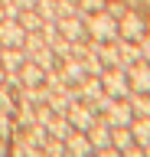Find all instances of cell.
Listing matches in <instances>:
<instances>
[{
    "label": "cell",
    "instance_id": "6da1fadb",
    "mask_svg": "<svg viewBox=\"0 0 150 157\" xmlns=\"http://www.w3.org/2000/svg\"><path fill=\"white\" fill-rule=\"evenodd\" d=\"M85 29H88V39H98V43H114L118 36V20L111 17L108 10H95L85 17Z\"/></svg>",
    "mask_w": 150,
    "mask_h": 157
},
{
    "label": "cell",
    "instance_id": "7a4b0ae2",
    "mask_svg": "<svg viewBox=\"0 0 150 157\" xmlns=\"http://www.w3.org/2000/svg\"><path fill=\"white\" fill-rule=\"evenodd\" d=\"M101 88H104L111 98H127L130 95V82H127L124 66H108L104 69V72H101Z\"/></svg>",
    "mask_w": 150,
    "mask_h": 157
},
{
    "label": "cell",
    "instance_id": "3957f363",
    "mask_svg": "<svg viewBox=\"0 0 150 157\" xmlns=\"http://www.w3.org/2000/svg\"><path fill=\"white\" fill-rule=\"evenodd\" d=\"M118 36H121V39H134V43H140V39L147 36V20L140 17L137 10L127 7V13L118 20Z\"/></svg>",
    "mask_w": 150,
    "mask_h": 157
},
{
    "label": "cell",
    "instance_id": "277c9868",
    "mask_svg": "<svg viewBox=\"0 0 150 157\" xmlns=\"http://www.w3.org/2000/svg\"><path fill=\"white\" fill-rule=\"evenodd\" d=\"M65 118H69V124L75 128V131H88L91 124H95V118H98V111L88 105V101H72L69 105V111H65Z\"/></svg>",
    "mask_w": 150,
    "mask_h": 157
},
{
    "label": "cell",
    "instance_id": "5b68a950",
    "mask_svg": "<svg viewBox=\"0 0 150 157\" xmlns=\"http://www.w3.org/2000/svg\"><path fill=\"white\" fill-rule=\"evenodd\" d=\"M127 72V82H130V92H150V59H137V62H130L124 66Z\"/></svg>",
    "mask_w": 150,
    "mask_h": 157
},
{
    "label": "cell",
    "instance_id": "8992f818",
    "mask_svg": "<svg viewBox=\"0 0 150 157\" xmlns=\"http://www.w3.org/2000/svg\"><path fill=\"white\" fill-rule=\"evenodd\" d=\"M56 26H59V33L69 39V43H75V39H88V29H85V17H82V13L59 17V20H56Z\"/></svg>",
    "mask_w": 150,
    "mask_h": 157
},
{
    "label": "cell",
    "instance_id": "52a82bcc",
    "mask_svg": "<svg viewBox=\"0 0 150 157\" xmlns=\"http://www.w3.org/2000/svg\"><path fill=\"white\" fill-rule=\"evenodd\" d=\"M101 118H104L111 128H118V124H130V121H134V111H130L127 98H114V101L101 111Z\"/></svg>",
    "mask_w": 150,
    "mask_h": 157
},
{
    "label": "cell",
    "instance_id": "ba28073f",
    "mask_svg": "<svg viewBox=\"0 0 150 157\" xmlns=\"http://www.w3.org/2000/svg\"><path fill=\"white\" fill-rule=\"evenodd\" d=\"M20 88H33V85H46V69L39 66V62H33V59H26L20 66Z\"/></svg>",
    "mask_w": 150,
    "mask_h": 157
},
{
    "label": "cell",
    "instance_id": "9c48e42d",
    "mask_svg": "<svg viewBox=\"0 0 150 157\" xmlns=\"http://www.w3.org/2000/svg\"><path fill=\"white\" fill-rule=\"evenodd\" d=\"M26 39V29L20 26V20H0V46H20Z\"/></svg>",
    "mask_w": 150,
    "mask_h": 157
},
{
    "label": "cell",
    "instance_id": "30bf717a",
    "mask_svg": "<svg viewBox=\"0 0 150 157\" xmlns=\"http://www.w3.org/2000/svg\"><path fill=\"white\" fill-rule=\"evenodd\" d=\"M65 154H72V157H91V154H95V147H91L88 134L72 128V134L65 137Z\"/></svg>",
    "mask_w": 150,
    "mask_h": 157
},
{
    "label": "cell",
    "instance_id": "8fae6325",
    "mask_svg": "<svg viewBox=\"0 0 150 157\" xmlns=\"http://www.w3.org/2000/svg\"><path fill=\"white\" fill-rule=\"evenodd\" d=\"M59 72H62V78H65V85H79L82 78L88 75V72H85V66H82V59H75V56L59 59Z\"/></svg>",
    "mask_w": 150,
    "mask_h": 157
},
{
    "label": "cell",
    "instance_id": "7c38bea8",
    "mask_svg": "<svg viewBox=\"0 0 150 157\" xmlns=\"http://www.w3.org/2000/svg\"><path fill=\"white\" fill-rule=\"evenodd\" d=\"M0 62L7 69V75H10V72H20V66L26 62V52H23L20 46H0Z\"/></svg>",
    "mask_w": 150,
    "mask_h": 157
},
{
    "label": "cell",
    "instance_id": "4fadbf2b",
    "mask_svg": "<svg viewBox=\"0 0 150 157\" xmlns=\"http://www.w3.org/2000/svg\"><path fill=\"white\" fill-rule=\"evenodd\" d=\"M75 92H79L82 101H88V105H91V101H95V98L104 92V88H101V75H85L79 85H75Z\"/></svg>",
    "mask_w": 150,
    "mask_h": 157
},
{
    "label": "cell",
    "instance_id": "5bb4252c",
    "mask_svg": "<svg viewBox=\"0 0 150 157\" xmlns=\"http://www.w3.org/2000/svg\"><path fill=\"white\" fill-rule=\"evenodd\" d=\"M118 49H121V66H130V62L144 59V46L134 43V39H118Z\"/></svg>",
    "mask_w": 150,
    "mask_h": 157
},
{
    "label": "cell",
    "instance_id": "9a60e30c",
    "mask_svg": "<svg viewBox=\"0 0 150 157\" xmlns=\"http://www.w3.org/2000/svg\"><path fill=\"white\" fill-rule=\"evenodd\" d=\"M111 144L118 147V154H124L130 144H137V141H134V134H130V124H118V128H111Z\"/></svg>",
    "mask_w": 150,
    "mask_h": 157
},
{
    "label": "cell",
    "instance_id": "2e32d148",
    "mask_svg": "<svg viewBox=\"0 0 150 157\" xmlns=\"http://www.w3.org/2000/svg\"><path fill=\"white\" fill-rule=\"evenodd\" d=\"M127 105H130V111H134V118H150V95L147 92H130L127 95Z\"/></svg>",
    "mask_w": 150,
    "mask_h": 157
},
{
    "label": "cell",
    "instance_id": "e0dca14e",
    "mask_svg": "<svg viewBox=\"0 0 150 157\" xmlns=\"http://www.w3.org/2000/svg\"><path fill=\"white\" fill-rule=\"evenodd\" d=\"M130 134H134V141H137L140 147H147L150 144V118H134L130 121Z\"/></svg>",
    "mask_w": 150,
    "mask_h": 157
},
{
    "label": "cell",
    "instance_id": "ac0fdd59",
    "mask_svg": "<svg viewBox=\"0 0 150 157\" xmlns=\"http://www.w3.org/2000/svg\"><path fill=\"white\" fill-rule=\"evenodd\" d=\"M10 141H13V147H10L13 154H23V157H39V154H42V151H39L36 144H33V141H30L26 134H20V137H10Z\"/></svg>",
    "mask_w": 150,
    "mask_h": 157
},
{
    "label": "cell",
    "instance_id": "d6986e66",
    "mask_svg": "<svg viewBox=\"0 0 150 157\" xmlns=\"http://www.w3.org/2000/svg\"><path fill=\"white\" fill-rule=\"evenodd\" d=\"M36 13H39L42 23H56V20H59V3H56V0H39V3H36Z\"/></svg>",
    "mask_w": 150,
    "mask_h": 157
},
{
    "label": "cell",
    "instance_id": "ffe728a7",
    "mask_svg": "<svg viewBox=\"0 0 150 157\" xmlns=\"http://www.w3.org/2000/svg\"><path fill=\"white\" fill-rule=\"evenodd\" d=\"M20 26L26 29V33H36V29L42 26V20H39V13H36V7H30V10H20Z\"/></svg>",
    "mask_w": 150,
    "mask_h": 157
},
{
    "label": "cell",
    "instance_id": "44dd1931",
    "mask_svg": "<svg viewBox=\"0 0 150 157\" xmlns=\"http://www.w3.org/2000/svg\"><path fill=\"white\" fill-rule=\"evenodd\" d=\"M88 46H91V43H88ZM82 66H85V72H88V75H101V72L108 69L104 62H101V56L95 52V49H88V56L82 59Z\"/></svg>",
    "mask_w": 150,
    "mask_h": 157
},
{
    "label": "cell",
    "instance_id": "7402d4cb",
    "mask_svg": "<svg viewBox=\"0 0 150 157\" xmlns=\"http://www.w3.org/2000/svg\"><path fill=\"white\" fill-rule=\"evenodd\" d=\"M42 46H46V43H42L39 29H36V33H26V39H23V52H26V59H33V56H36V52H39Z\"/></svg>",
    "mask_w": 150,
    "mask_h": 157
},
{
    "label": "cell",
    "instance_id": "603a6c76",
    "mask_svg": "<svg viewBox=\"0 0 150 157\" xmlns=\"http://www.w3.org/2000/svg\"><path fill=\"white\" fill-rule=\"evenodd\" d=\"M42 154H49V157H62L65 154V141H59V137H46V141H42Z\"/></svg>",
    "mask_w": 150,
    "mask_h": 157
},
{
    "label": "cell",
    "instance_id": "cb8c5ba5",
    "mask_svg": "<svg viewBox=\"0 0 150 157\" xmlns=\"http://www.w3.org/2000/svg\"><path fill=\"white\" fill-rule=\"evenodd\" d=\"M104 10H108L114 20H121L124 13H127V3H124V0H104Z\"/></svg>",
    "mask_w": 150,
    "mask_h": 157
},
{
    "label": "cell",
    "instance_id": "d4e9b609",
    "mask_svg": "<svg viewBox=\"0 0 150 157\" xmlns=\"http://www.w3.org/2000/svg\"><path fill=\"white\" fill-rule=\"evenodd\" d=\"M95 10H104V0H79V13L82 17H88Z\"/></svg>",
    "mask_w": 150,
    "mask_h": 157
},
{
    "label": "cell",
    "instance_id": "484cf974",
    "mask_svg": "<svg viewBox=\"0 0 150 157\" xmlns=\"http://www.w3.org/2000/svg\"><path fill=\"white\" fill-rule=\"evenodd\" d=\"M59 3V17H72V13H79V3L75 0H56Z\"/></svg>",
    "mask_w": 150,
    "mask_h": 157
},
{
    "label": "cell",
    "instance_id": "4316f807",
    "mask_svg": "<svg viewBox=\"0 0 150 157\" xmlns=\"http://www.w3.org/2000/svg\"><path fill=\"white\" fill-rule=\"evenodd\" d=\"M13 3H16V7H20V10H30V7H36L39 0H13Z\"/></svg>",
    "mask_w": 150,
    "mask_h": 157
},
{
    "label": "cell",
    "instance_id": "83f0119b",
    "mask_svg": "<svg viewBox=\"0 0 150 157\" xmlns=\"http://www.w3.org/2000/svg\"><path fill=\"white\" fill-rule=\"evenodd\" d=\"M0 20H7V17H3V7H0Z\"/></svg>",
    "mask_w": 150,
    "mask_h": 157
},
{
    "label": "cell",
    "instance_id": "f1b7e54d",
    "mask_svg": "<svg viewBox=\"0 0 150 157\" xmlns=\"http://www.w3.org/2000/svg\"><path fill=\"white\" fill-rule=\"evenodd\" d=\"M3 3H10V0H0V7H3Z\"/></svg>",
    "mask_w": 150,
    "mask_h": 157
},
{
    "label": "cell",
    "instance_id": "f546056e",
    "mask_svg": "<svg viewBox=\"0 0 150 157\" xmlns=\"http://www.w3.org/2000/svg\"><path fill=\"white\" fill-rule=\"evenodd\" d=\"M147 33H150V20H147Z\"/></svg>",
    "mask_w": 150,
    "mask_h": 157
},
{
    "label": "cell",
    "instance_id": "4dcf8cb0",
    "mask_svg": "<svg viewBox=\"0 0 150 157\" xmlns=\"http://www.w3.org/2000/svg\"><path fill=\"white\" fill-rule=\"evenodd\" d=\"M147 95H150V92H147Z\"/></svg>",
    "mask_w": 150,
    "mask_h": 157
}]
</instances>
